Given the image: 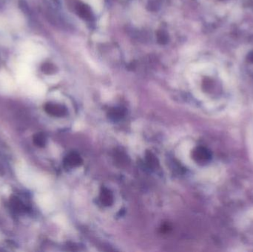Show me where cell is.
Listing matches in <instances>:
<instances>
[{
    "label": "cell",
    "mask_w": 253,
    "mask_h": 252,
    "mask_svg": "<svg viewBox=\"0 0 253 252\" xmlns=\"http://www.w3.org/2000/svg\"><path fill=\"white\" fill-rule=\"evenodd\" d=\"M126 115V109L123 108H111L108 112V116L113 121H118Z\"/></svg>",
    "instance_id": "5"
},
{
    "label": "cell",
    "mask_w": 253,
    "mask_h": 252,
    "mask_svg": "<svg viewBox=\"0 0 253 252\" xmlns=\"http://www.w3.org/2000/svg\"><path fill=\"white\" fill-rule=\"evenodd\" d=\"M145 159L146 162L150 168L156 169L159 166V161H158L157 158L151 152H147L146 153Z\"/></svg>",
    "instance_id": "7"
},
{
    "label": "cell",
    "mask_w": 253,
    "mask_h": 252,
    "mask_svg": "<svg viewBox=\"0 0 253 252\" xmlns=\"http://www.w3.org/2000/svg\"><path fill=\"white\" fill-rule=\"evenodd\" d=\"M193 157L197 162H208L211 158V154L207 148L199 146L193 151Z\"/></svg>",
    "instance_id": "2"
},
{
    "label": "cell",
    "mask_w": 253,
    "mask_h": 252,
    "mask_svg": "<svg viewBox=\"0 0 253 252\" xmlns=\"http://www.w3.org/2000/svg\"><path fill=\"white\" fill-rule=\"evenodd\" d=\"M83 164V159L77 152H71L65 157L64 164L66 168H74Z\"/></svg>",
    "instance_id": "3"
},
{
    "label": "cell",
    "mask_w": 253,
    "mask_h": 252,
    "mask_svg": "<svg viewBox=\"0 0 253 252\" xmlns=\"http://www.w3.org/2000/svg\"><path fill=\"white\" fill-rule=\"evenodd\" d=\"M34 143L38 146H44L46 144V138L42 133L36 135L34 138Z\"/></svg>",
    "instance_id": "8"
},
{
    "label": "cell",
    "mask_w": 253,
    "mask_h": 252,
    "mask_svg": "<svg viewBox=\"0 0 253 252\" xmlns=\"http://www.w3.org/2000/svg\"><path fill=\"white\" fill-rule=\"evenodd\" d=\"M76 9H77V13L81 17L84 18V19H90L91 17V11L85 4L78 3L76 5Z\"/></svg>",
    "instance_id": "6"
},
{
    "label": "cell",
    "mask_w": 253,
    "mask_h": 252,
    "mask_svg": "<svg viewBox=\"0 0 253 252\" xmlns=\"http://www.w3.org/2000/svg\"><path fill=\"white\" fill-rule=\"evenodd\" d=\"M55 67L53 66L51 64L46 63L42 65V71L44 72V73H52V72L55 71Z\"/></svg>",
    "instance_id": "9"
},
{
    "label": "cell",
    "mask_w": 253,
    "mask_h": 252,
    "mask_svg": "<svg viewBox=\"0 0 253 252\" xmlns=\"http://www.w3.org/2000/svg\"><path fill=\"white\" fill-rule=\"evenodd\" d=\"M100 201L105 207L112 205L114 202V197L109 189L107 188H102L100 193Z\"/></svg>",
    "instance_id": "4"
},
{
    "label": "cell",
    "mask_w": 253,
    "mask_h": 252,
    "mask_svg": "<svg viewBox=\"0 0 253 252\" xmlns=\"http://www.w3.org/2000/svg\"><path fill=\"white\" fill-rule=\"evenodd\" d=\"M46 112L49 115L56 117H62L66 115L67 109L65 107L58 104L47 103L44 107Z\"/></svg>",
    "instance_id": "1"
}]
</instances>
